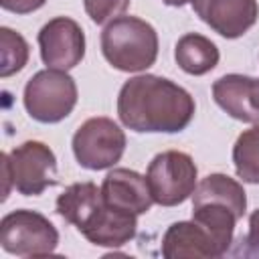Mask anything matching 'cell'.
<instances>
[{
	"mask_svg": "<svg viewBox=\"0 0 259 259\" xmlns=\"http://www.w3.org/2000/svg\"><path fill=\"white\" fill-rule=\"evenodd\" d=\"M0 245L6 253L16 257H40L57 249L59 233L45 214L20 208L2 219Z\"/></svg>",
	"mask_w": 259,
	"mask_h": 259,
	"instance_id": "277c9868",
	"label": "cell"
},
{
	"mask_svg": "<svg viewBox=\"0 0 259 259\" xmlns=\"http://www.w3.org/2000/svg\"><path fill=\"white\" fill-rule=\"evenodd\" d=\"M192 221L198 223L214 241L221 255H225L233 243V231L237 225V214L219 202H204L192 206Z\"/></svg>",
	"mask_w": 259,
	"mask_h": 259,
	"instance_id": "e0dca14e",
	"label": "cell"
},
{
	"mask_svg": "<svg viewBox=\"0 0 259 259\" xmlns=\"http://www.w3.org/2000/svg\"><path fill=\"white\" fill-rule=\"evenodd\" d=\"M219 57L217 45L198 32L182 34L174 47V59L188 75H206L219 65Z\"/></svg>",
	"mask_w": 259,
	"mask_h": 259,
	"instance_id": "2e32d148",
	"label": "cell"
},
{
	"mask_svg": "<svg viewBox=\"0 0 259 259\" xmlns=\"http://www.w3.org/2000/svg\"><path fill=\"white\" fill-rule=\"evenodd\" d=\"M233 162L243 182L259 184V123L245 130L233 146Z\"/></svg>",
	"mask_w": 259,
	"mask_h": 259,
	"instance_id": "ac0fdd59",
	"label": "cell"
},
{
	"mask_svg": "<svg viewBox=\"0 0 259 259\" xmlns=\"http://www.w3.org/2000/svg\"><path fill=\"white\" fill-rule=\"evenodd\" d=\"M38 47L40 59L49 69L69 71L85 57V34L73 18L57 16L40 28Z\"/></svg>",
	"mask_w": 259,
	"mask_h": 259,
	"instance_id": "ba28073f",
	"label": "cell"
},
{
	"mask_svg": "<svg viewBox=\"0 0 259 259\" xmlns=\"http://www.w3.org/2000/svg\"><path fill=\"white\" fill-rule=\"evenodd\" d=\"M204 202L225 204L237 214V219H243L247 208V196L243 186L227 174H208L196 184L192 192V206L204 204Z\"/></svg>",
	"mask_w": 259,
	"mask_h": 259,
	"instance_id": "9a60e30c",
	"label": "cell"
},
{
	"mask_svg": "<svg viewBox=\"0 0 259 259\" xmlns=\"http://www.w3.org/2000/svg\"><path fill=\"white\" fill-rule=\"evenodd\" d=\"M162 2L168 4V6H184V4H188L192 0H162Z\"/></svg>",
	"mask_w": 259,
	"mask_h": 259,
	"instance_id": "603a6c76",
	"label": "cell"
},
{
	"mask_svg": "<svg viewBox=\"0 0 259 259\" xmlns=\"http://www.w3.org/2000/svg\"><path fill=\"white\" fill-rule=\"evenodd\" d=\"M166 259H212L223 257L210 235L194 221H180L168 227L162 239Z\"/></svg>",
	"mask_w": 259,
	"mask_h": 259,
	"instance_id": "4fadbf2b",
	"label": "cell"
},
{
	"mask_svg": "<svg viewBox=\"0 0 259 259\" xmlns=\"http://www.w3.org/2000/svg\"><path fill=\"white\" fill-rule=\"evenodd\" d=\"M101 53L117 71H146L158 57V32L138 16H117L101 32Z\"/></svg>",
	"mask_w": 259,
	"mask_h": 259,
	"instance_id": "7a4b0ae2",
	"label": "cell"
},
{
	"mask_svg": "<svg viewBox=\"0 0 259 259\" xmlns=\"http://www.w3.org/2000/svg\"><path fill=\"white\" fill-rule=\"evenodd\" d=\"M119 121L140 134H176L194 117V99L178 83L158 75L125 81L117 95Z\"/></svg>",
	"mask_w": 259,
	"mask_h": 259,
	"instance_id": "6da1fadb",
	"label": "cell"
},
{
	"mask_svg": "<svg viewBox=\"0 0 259 259\" xmlns=\"http://www.w3.org/2000/svg\"><path fill=\"white\" fill-rule=\"evenodd\" d=\"M2 160L10 170L12 186L24 196H38L57 182V158L42 142L28 140Z\"/></svg>",
	"mask_w": 259,
	"mask_h": 259,
	"instance_id": "52a82bcc",
	"label": "cell"
},
{
	"mask_svg": "<svg viewBox=\"0 0 259 259\" xmlns=\"http://www.w3.org/2000/svg\"><path fill=\"white\" fill-rule=\"evenodd\" d=\"M24 109L40 123L65 119L77 105V83L67 71L42 69L24 85Z\"/></svg>",
	"mask_w": 259,
	"mask_h": 259,
	"instance_id": "3957f363",
	"label": "cell"
},
{
	"mask_svg": "<svg viewBox=\"0 0 259 259\" xmlns=\"http://www.w3.org/2000/svg\"><path fill=\"white\" fill-rule=\"evenodd\" d=\"M28 42L8 26L0 28V77H10L24 69L28 61Z\"/></svg>",
	"mask_w": 259,
	"mask_h": 259,
	"instance_id": "d6986e66",
	"label": "cell"
},
{
	"mask_svg": "<svg viewBox=\"0 0 259 259\" xmlns=\"http://www.w3.org/2000/svg\"><path fill=\"white\" fill-rule=\"evenodd\" d=\"M101 196L109 206L134 214H144L154 204L148 180L130 168L109 170L101 184Z\"/></svg>",
	"mask_w": 259,
	"mask_h": 259,
	"instance_id": "8fae6325",
	"label": "cell"
},
{
	"mask_svg": "<svg viewBox=\"0 0 259 259\" xmlns=\"http://www.w3.org/2000/svg\"><path fill=\"white\" fill-rule=\"evenodd\" d=\"M196 16L225 38L243 36L259 16L257 0H192Z\"/></svg>",
	"mask_w": 259,
	"mask_h": 259,
	"instance_id": "9c48e42d",
	"label": "cell"
},
{
	"mask_svg": "<svg viewBox=\"0 0 259 259\" xmlns=\"http://www.w3.org/2000/svg\"><path fill=\"white\" fill-rule=\"evenodd\" d=\"M247 255H259V208L249 217V233L245 237Z\"/></svg>",
	"mask_w": 259,
	"mask_h": 259,
	"instance_id": "7402d4cb",
	"label": "cell"
},
{
	"mask_svg": "<svg viewBox=\"0 0 259 259\" xmlns=\"http://www.w3.org/2000/svg\"><path fill=\"white\" fill-rule=\"evenodd\" d=\"M103 196L101 188L93 182H75L67 186L57 198V212L79 231L93 219V214L101 208Z\"/></svg>",
	"mask_w": 259,
	"mask_h": 259,
	"instance_id": "5bb4252c",
	"label": "cell"
},
{
	"mask_svg": "<svg viewBox=\"0 0 259 259\" xmlns=\"http://www.w3.org/2000/svg\"><path fill=\"white\" fill-rule=\"evenodd\" d=\"M196 164L180 150L156 154L148 166L146 180L156 204L176 206L184 202L196 188Z\"/></svg>",
	"mask_w": 259,
	"mask_h": 259,
	"instance_id": "5b68a950",
	"label": "cell"
},
{
	"mask_svg": "<svg viewBox=\"0 0 259 259\" xmlns=\"http://www.w3.org/2000/svg\"><path fill=\"white\" fill-rule=\"evenodd\" d=\"M217 105L245 123H259V79L231 73L212 83Z\"/></svg>",
	"mask_w": 259,
	"mask_h": 259,
	"instance_id": "30bf717a",
	"label": "cell"
},
{
	"mask_svg": "<svg viewBox=\"0 0 259 259\" xmlns=\"http://www.w3.org/2000/svg\"><path fill=\"white\" fill-rule=\"evenodd\" d=\"M47 0H0V6L14 14H28L45 6Z\"/></svg>",
	"mask_w": 259,
	"mask_h": 259,
	"instance_id": "44dd1931",
	"label": "cell"
},
{
	"mask_svg": "<svg viewBox=\"0 0 259 259\" xmlns=\"http://www.w3.org/2000/svg\"><path fill=\"white\" fill-rule=\"evenodd\" d=\"M138 214L109 206L105 200L93 219L81 229L83 237L97 247H121L136 237Z\"/></svg>",
	"mask_w": 259,
	"mask_h": 259,
	"instance_id": "7c38bea8",
	"label": "cell"
},
{
	"mask_svg": "<svg viewBox=\"0 0 259 259\" xmlns=\"http://www.w3.org/2000/svg\"><path fill=\"white\" fill-rule=\"evenodd\" d=\"M87 16L95 24H105L119 14H123L130 6V0H83Z\"/></svg>",
	"mask_w": 259,
	"mask_h": 259,
	"instance_id": "ffe728a7",
	"label": "cell"
},
{
	"mask_svg": "<svg viewBox=\"0 0 259 259\" xmlns=\"http://www.w3.org/2000/svg\"><path fill=\"white\" fill-rule=\"evenodd\" d=\"M125 152V134L109 117H89L73 136V154L87 170L111 168Z\"/></svg>",
	"mask_w": 259,
	"mask_h": 259,
	"instance_id": "8992f818",
	"label": "cell"
}]
</instances>
